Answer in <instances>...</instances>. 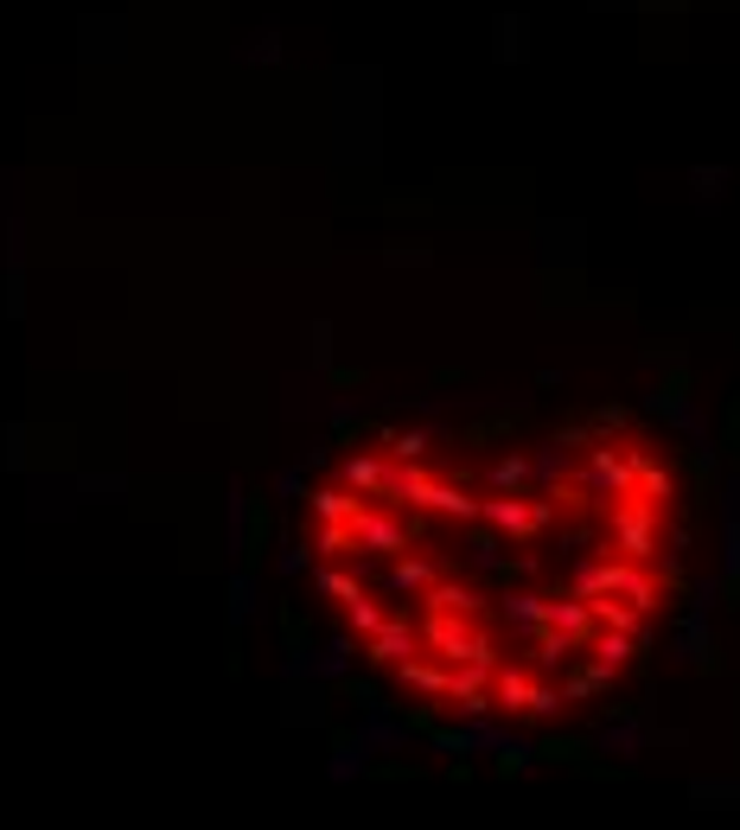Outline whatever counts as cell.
Segmentation results:
<instances>
[{
    "instance_id": "cell-14",
    "label": "cell",
    "mask_w": 740,
    "mask_h": 830,
    "mask_svg": "<svg viewBox=\"0 0 740 830\" xmlns=\"http://www.w3.org/2000/svg\"><path fill=\"white\" fill-rule=\"evenodd\" d=\"M575 652H581V639H575V633H562V626H550V620H536V626H530V658H536V671L568 665Z\"/></svg>"
},
{
    "instance_id": "cell-16",
    "label": "cell",
    "mask_w": 740,
    "mask_h": 830,
    "mask_svg": "<svg viewBox=\"0 0 740 830\" xmlns=\"http://www.w3.org/2000/svg\"><path fill=\"white\" fill-rule=\"evenodd\" d=\"M383 466H390L383 453L351 448V453H345V466H338V480H345L351 492H365V498H377V492H383Z\"/></svg>"
},
{
    "instance_id": "cell-5",
    "label": "cell",
    "mask_w": 740,
    "mask_h": 830,
    "mask_svg": "<svg viewBox=\"0 0 740 830\" xmlns=\"http://www.w3.org/2000/svg\"><path fill=\"white\" fill-rule=\"evenodd\" d=\"M408 537H415V530H408L390 505L365 498V511L351 518V556H403Z\"/></svg>"
},
{
    "instance_id": "cell-7",
    "label": "cell",
    "mask_w": 740,
    "mask_h": 830,
    "mask_svg": "<svg viewBox=\"0 0 740 830\" xmlns=\"http://www.w3.org/2000/svg\"><path fill=\"white\" fill-rule=\"evenodd\" d=\"M358 652H365L370 671H396L408 652H421V633H415V626H403V620H383L370 639H358Z\"/></svg>"
},
{
    "instance_id": "cell-23",
    "label": "cell",
    "mask_w": 740,
    "mask_h": 830,
    "mask_svg": "<svg viewBox=\"0 0 740 830\" xmlns=\"http://www.w3.org/2000/svg\"><path fill=\"white\" fill-rule=\"evenodd\" d=\"M421 607H447V613H479V595H473V588H460V581H435V588H428V595H421Z\"/></svg>"
},
{
    "instance_id": "cell-2",
    "label": "cell",
    "mask_w": 740,
    "mask_h": 830,
    "mask_svg": "<svg viewBox=\"0 0 740 830\" xmlns=\"http://www.w3.org/2000/svg\"><path fill=\"white\" fill-rule=\"evenodd\" d=\"M568 492H593V498H626V492H632V453H626V441H600V435H593L588 448H581V466H575Z\"/></svg>"
},
{
    "instance_id": "cell-20",
    "label": "cell",
    "mask_w": 740,
    "mask_h": 830,
    "mask_svg": "<svg viewBox=\"0 0 740 830\" xmlns=\"http://www.w3.org/2000/svg\"><path fill=\"white\" fill-rule=\"evenodd\" d=\"M498 613H505V620H511L518 633H530V626H536V620L550 613V595H536V588H511V595L498 601Z\"/></svg>"
},
{
    "instance_id": "cell-10",
    "label": "cell",
    "mask_w": 740,
    "mask_h": 830,
    "mask_svg": "<svg viewBox=\"0 0 740 830\" xmlns=\"http://www.w3.org/2000/svg\"><path fill=\"white\" fill-rule=\"evenodd\" d=\"M626 453H632V492H638V498H651V505H670V498H677V480H670L664 460H658V453H645V448H632V441H626Z\"/></svg>"
},
{
    "instance_id": "cell-3",
    "label": "cell",
    "mask_w": 740,
    "mask_h": 830,
    "mask_svg": "<svg viewBox=\"0 0 740 830\" xmlns=\"http://www.w3.org/2000/svg\"><path fill=\"white\" fill-rule=\"evenodd\" d=\"M613 556H632V563H658L664 556V530H658V505L626 492L620 511H613Z\"/></svg>"
},
{
    "instance_id": "cell-12",
    "label": "cell",
    "mask_w": 740,
    "mask_h": 830,
    "mask_svg": "<svg viewBox=\"0 0 740 830\" xmlns=\"http://www.w3.org/2000/svg\"><path fill=\"white\" fill-rule=\"evenodd\" d=\"M530 665H498L492 671V710H505V716H530Z\"/></svg>"
},
{
    "instance_id": "cell-26",
    "label": "cell",
    "mask_w": 740,
    "mask_h": 830,
    "mask_svg": "<svg viewBox=\"0 0 740 830\" xmlns=\"http://www.w3.org/2000/svg\"><path fill=\"white\" fill-rule=\"evenodd\" d=\"M320 595H326V601H358V595H365V581H358L351 568L326 563V568H320Z\"/></svg>"
},
{
    "instance_id": "cell-25",
    "label": "cell",
    "mask_w": 740,
    "mask_h": 830,
    "mask_svg": "<svg viewBox=\"0 0 740 830\" xmlns=\"http://www.w3.org/2000/svg\"><path fill=\"white\" fill-rule=\"evenodd\" d=\"M313 556H320V563L351 556V524H326V518H320V530H313Z\"/></svg>"
},
{
    "instance_id": "cell-19",
    "label": "cell",
    "mask_w": 740,
    "mask_h": 830,
    "mask_svg": "<svg viewBox=\"0 0 740 830\" xmlns=\"http://www.w3.org/2000/svg\"><path fill=\"white\" fill-rule=\"evenodd\" d=\"M606 690H613V665H600V658H593V665H575V671H568L562 703H593V696H606Z\"/></svg>"
},
{
    "instance_id": "cell-11",
    "label": "cell",
    "mask_w": 740,
    "mask_h": 830,
    "mask_svg": "<svg viewBox=\"0 0 740 830\" xmlns=\"http://www.w3.org/2000/svg\"><path fill=\"white\" fill-rule=\"evenodd\" d=\"M651 639H638V633H620V626H593L588 639H581V652H593L600 665H613V671H626L632 658L645 652Z\"/></svg>"
},
{
    "instance_id": "cell-32",
    "label": "cell",
    "mask_w": 740,
    "mask_h": 830,
    "mask_svg": "<svg viewBox=\"0 0 740 830\" xmlns=\"http://www.w3.org/2000/svg\"><path fill=\"white\" fill-rule=\"evenodd\" d=\"M536 754H543V760H581L588 748H581V741H543Z\"/></svg>"
},
{
    "instance_id": "cell-6",
    "label": "cell",
    "mask_w": 740,
    "mask_h": 830,
    "mask_svg": "<svg viewBox=\"0 0 740 830\" xmlns=\"http://www.w3.org/2000/svg\"><path fill=\"white\" fill-rule=\"evenodd\" d=\"M408 511H441L453 524H473V518H479V498L466 486H453V480H435V473H428V480L415 486V498H408Z\"/></svg>"
},
{
    "instance_id": "cell-22",
    "label": "cell",
    "mask_w": 740,
    "mask_h": 830,
    "mask_svg": "<svg viewBox=\"0 0 740 830\" xmlns=\"http://www.w3.org/2000/svg\"><path fill=\"white\" fill-rule=\"evenodd\" d=\"M428 448H435V428H383L390 460H428Z\"/></svg>"
},
{
    "instance_id": "cell-29",
    "label": "cell",
    "mask_w": 740,
    "mask_h": 830,
    "mask_svg": "<svg viewBox=\"0 0 740 830\" xmlns=\"http://www.w3.org/2000/svg\"><path fill=\"white\" fill-rule=\"evenodd\" d=\"M562 710H568V703H562V690H550V683H543V678L530 683V716H536V722L562 716Z\"/></svg>"
},
{
    "instance_id": "cell-17",
    "label": "cell",
    "mask_w": 740,
    "mask_h": 830,
    "mask_svg": "<svg viewBox=\"0 0 740 830\" xmlns=\"http://www.w3.org/2000/svg\"><path fill=\"white\" fill-rule=\"evenodd\" d=\"M396 678H403L408 690H421V696H447L453 665H447V658H415V652H408L403 665H396Z\"/></svg>"
},
{
    "instance_id": "cell-9",
    "label": "cell",
    "mask_w": 740,
    "mask_h": 830,
    "mask_svg": "<svg viewBox=\"0 0 740 830\" xmlns=\"http://www.w3.org/2000/svg\"><path fill=\"white\" fill-rule=\"evenodd\" d=\"M492 671H498V665H473V658H460V665H453V678H447V696H453L466 716H492Z\"/></svg>"
},
{
    "instance_id": "cell-21",
    "label": "cell",
    "mask_w": 740,
    "mask_h": 830,
    "mask_svg": "<svg viewBox=\"0 0 740 830\" xmlns=\"http://www.w3.org/2000/svg\"><path fill=\"white\" fill-rule=\"evenodd\" d=\"M485 486L492 492H523L530 486V453H498V460L485 466Z\"/></svg>"
},
{
    "instance_id": "cell-27",
    "label": "cell",
    "mask_w": 740,
    "mask_h": 830,
    "mask_svg": "<svg viewBox=\"0 0 740 830\" xmlns=\"http://www.w3.org/2000/svg\"><path fill=\"white\" fill-rule=\"evenodd\" d=\"M530 480H536V486H562V480H568V453L555 448H543V453H530Z\"/></svg>"
},
{
    "instance_id": "cell-4",
    "label": "cell",
    "mask_w": 740,
    "mask_h": 830,
    "mask_svg": "<svg viewBox=\"0 0 740 830\" xmlns=\"http://www.w3.org/2000/svg\"><path fill=\"white\" fill-rule=\"evenodd\" d=\"M479 524L505 530V537H536V530L555 524V505L536 492V498H523V492H492L479 498Z\"/></svg>"
},
{
    "instance_id": "cell-31",
    "label": "cell",
    "mask_w": 740,
    "mask_h": 830,
    "mask_svg": "<svg viewBox=\"0 0 740 830\" xmlns=\"http://www.w3.org/2000/svg\"><path fill=\"white\" fill-rule=\"evenodd\" d=\"M365 741H345V748H333V773H345V780H351V773H358V766H365Z\"/></svg>"
},
{
    "instance_id": "cell-1",
    "label": "cell",
    "mask_w": 740,
    "mask_h": 830,
    "mask_svg": "<svg viewBox=\"0 0 740 830\" xmlns=\"http://www.w3.org/2000/svg\"><path fill=\"white\" fill-rule=\"evenodd\" d=\"M421 652H441L447 665H460V658L498 665V652H492V639L473 626V613H447V607H428V620H421Z\"/></svg>"
},
{
    "instance_id": "cell-28",
    "label": "cell",
    "mask_w": 740,
    "mask_h": 830,
    "mask_svg": "<svg viewBox=\"0 0 740 830\" xmlns=\"http://www.w3.org/2000/svg\"><path fill=\"white\" fill-rule=\"evenodd\" d=\"M358 741H365V748H403V741H408V728H403V722H383V716H370V722H365V735H358Z\"/></svg>"
},
{
    "instance_id": "cell-13",
    "label": "cell",
    "mask_w": 740,
    "mask_h": 830,
    "mask_svg": "<svg viewBox=\"0 0 740 830\" xmlns=\"http://www.w3.org/2000/svg\"><path fill=\"white\" fill-rule=\"evenodd\" d=\"M588 607H593V626H620V633H638V639H651V613L645 607H632L626 595H588Z\"/></svg>"
},
{
    "instance_id": "cell-30",
    "label": "cell",
    "mask_w": 740,
    "mask_h": 830,
    "mask_svg": "<svg viewBox=\"0 0 740 830\" xmlns=\"http://www.w3.org/2000/svg\"><path fill=\"white\" fill-rule=\"evenodd\" d=\"M593 441V422H562V428H555V448L562 453H581Z\"/></svg>"
},
{
    "instance_id": "cell-15",
    "label": "cell",
    "mask_w": 740,
    "mask_h": 830,
    "mask_svg": "<svg viewBox=\"0 0 740 830\" xmlns=\"http://www.w3.org/2000/svg\"><path fill=\"white\" fill-rule=\"evenodd\" d=\"M307 505H313V518H326V524H351V518L365 511V492H351V486H313V492H307Z\"/></svg>"
},
{
    "instance_id": "cell-18",
    "label": "cell",
    "mask_w": 740,
    "mask_h": 830,
    "mask_svg": "<svg viewBox=\"0 0 740 830\" xmlns=\"http://www.w3.org/2000/svg\"><path fill=\"white\" fill-rule=\"evenodd\" d=\"M550 626H562V633H575V639H588L593 633V607H588V595H550V613H543Z\"/></svg>"
},
{
    "instance_id": "cell-24",
    "label": "cell",
    "mask_w": 740,
    "mask_h": 830,
    "mask_svg": "<svg viewBox=\"0 0 740 830\" xmlns=\"http://www.w3.org/2000/svg\"><path fill=\"white\" fill-rule=\"evenodd\" d=\"M345 620H351V633H358V639H370V633H377V626H383V620H390V613H383V601H377V595H358V601H345Z\"/></svg>"
},
{
    "instance_id": "cell-33",
    "label": "cell",
    "mask_w": 740,
    "mask_h": 830,
    "mask_svg": "<svg viewBox=\"0 0 740 830\" xmlns=\"http://www.w3.org/2000/svg\"><path fill=\"white\" fill-rule=\"evenodd\" d=\"M466 550H473V563L479 568H498V543H492V537H473Z\"/></svg>"
},
{
    "instance_id": "cell-8",
    "label": "cell",
    "mask_w": 740,
    "mask_h": 830,
    "mask_svg": "<svg viewBox=\"0 0 740 830\" xmlns=\"http://www.w3.org/2000/svg\"><path fill=\"white\" fill-rule=\"evenodd\" d=\"M441 575H447L441 556H428V550L415 556V550H403V556H390V575H383V588H390V595H428Z\"/></svg>"
}]
</instances>
